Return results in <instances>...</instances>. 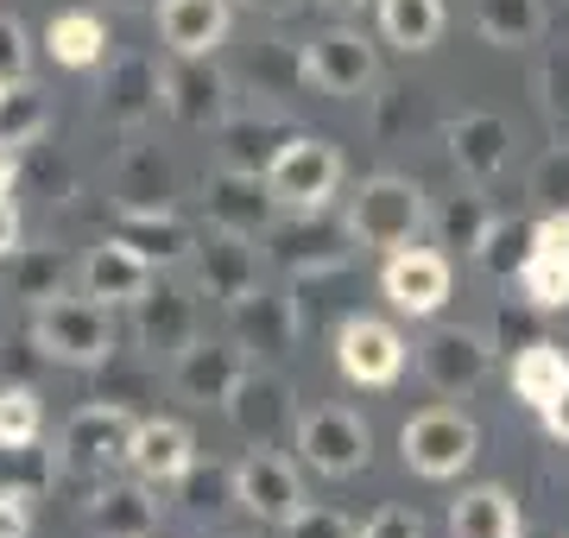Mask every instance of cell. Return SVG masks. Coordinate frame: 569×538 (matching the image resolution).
<instances>
[{
    "label": "cell",
    "instance_id": "52a82bcc",
    "mask_svg": "<svg viewBox=\"0 0 569 538\" xmlns=\"http://www.w3.org/2000/svg\"><path fill=\"white\" fill-rule=\"evenodd\" d=\"M253 368V355L234 342V336H197L190 349L171 355V393L183 406H228V393L241 387V373Z\"/></svg>",
    "mask_w": 569,
    "mask_h": 538
},
{
    "label": "cell",
    "instance_id": "7bdbcfd3",
    "mask_svg": "<svg viewBox=\"0 0 569 538\" xmlns=\"http://www.w3.org/2000/svg\"><path fill=\"white\" fill-rule=\"evenodd\" d=\"M361 538H425V526H418V514H406V507H380V514L361 526Z\"/></svg>",
    "mask_w": 569,
    "mask_h": 538
},
{
    "label": "cell",
    "instance_id": "ffe728a7",
    "mask_svg": "<svg viewBox=\"0 0 569 538\" xmlns=\"http://www.w3.org/2000/svg\"><path fill=\"white\" fill-rule=\"evenodd\" d=\"M77 279H82V291L102 298V305H140L146 291H152V279H159V267H152L133 241L108 235V241H96V248L82 253Z\"/></svg>",
    "mask_w": 569,
    "mask_h": 538
},
{
    "label": "cell",
    "instance_id": "74e56055",
    "mask_svg": "<svg viewBox=\"0 0 569 538\" xmlns=\"http://www.w3.org/2000/svg\"><path fill=\"white\" fill-rule=\"evenodd\" d=\"M519 286L538 311H569V260H557V253H531Z\"/></svg>",
    "mask_w": 569,
    "mask_h": 538
},
{
    "label": "cell",
    "instance_id": "e0dca14e",
    "mask_svg": "<svg viewBox=\"0 0 569 538\" xmlns=\"http://www.w3.org/2000/svg\"><path fill=\"white\" fill-rule=\"evenodd\" d=\"M336 368L355 387H392L406 373V336L392 330L387 317H348L336 330Z\"/></svg>",
    "mask_w": 569,
    "mask_h": 538
},
{
    "label": "cell",
    "instance_id": "836d02e7",
    "mask_svg": "<svg viewBox=\"0 0 569 538\" xmlns=\"http://www.w3.org/2000/svg\"><path fill=\"white\" fill-rule=\"evenodd\" d=\"M380 32L399 51H430L443 39V0H380Z\"/></svg>",
    "mask_w": 569,
    "mask_h": 538
},
{
    "label": "cell",
    "instance_id": "bcb514c9",
    "mask_svg": "<svg viewBox=\"0 0 569 538\" xmlns=\"http://www.w3.org/2000/svg\"><path fill=\"white\" fill-rule=\"evenodd\" d=\"M7 253H20V209L0 197V260H7Z\"/></svg>",
    "mask_w": 569,
    "mask_h": 538
},
{
    "label": "cell",
    "instance_id": "2e32d148",
    "mask_svg": "<svg viewBox=\"0 0 569 538\" xmlns=\"http://www.w3.org/2000/svg\"><path fill=\"white\" fill-rule=\"evenodd\" d=\"M380 77V63H373V44L361 32H348V26H329L317 39L305 44V83H317L323 96H367Z\"/></svg>",
    "mask_w": 569,
    "mask_h": 538
},
{
    "label": "cell",
    "instance_id": "f1b7e54d",
    "mask_svg": "<svg viewBox=\"0 0 569 538\" xmlns=\"http://www.w3.org/2000/svg\"><path fill=\"white\" fill-rule=\"evenodd\" d=\"M563 387H569V355L557 342H526V349L512 355V393L526 399V406L545 412Z\"/></svg>",
    "mask_w": 569,
    "mask_h": 538
},
{
    "label": "cell",
    "instance_id": "e575fe53",
    "mask_svg": "<svg viewBox=\"0 0 569 538\" xmlns=\"http://www.w3.org/2000/svg\"><path fill=\"white\" fill-rule=\"evenodd\" d=\"M44 127H51V102H44V89L26 77V83H7V96H0V140L13 146H32L44 140Z\"/></svg>",
    "mask_w": 569,
    "mask_h": 538
},
{
    "label": "cell",
    "instance_id": "d6986e66",
    "mask_svg": "<svg viewBox=\"0 0 569 538\" xmlns=\"http://www.w3.org/2000/svg\"><path fill=\"white\" fill-rule=\"evenodd\" d=\"M291 216H298V222H272V228H266L272 260H279L284 272H336V267H342L355 228L323 222V209H291Z\"/></svg>",
    "mask_w": 569,
    "mask_h": 538
},
{
    "label": "cell",
    "instance_id": "f907efd6",
    "mask_svg": "<svg viewBox=\"0 0 569 538\" xmlns=\"http://www.w3.org/2000/svg\"><path fill=\"white\" fill-rule=\"evenodd\" d=\"M323 7H361V0H323Z\"/></svg>",
    "mask_w": 569,
    "mask_h": 538
},
{
    "label": "cell",
    "instance_id": "f5cc1de1",
    "mask_svg": "<svg viewBox=\"0 0 569 538\" xmlns=\"http://www.w3.org/2000/svg\"><path fill=\"white\" fill-rule=\"evenodd\" d=\"M0 96H7V83H0Z\"/></svg>",
    "mask_w": 569,
    "mask_h": 538
},
{
    "label": "cell",
    "instance_id": "f6af8a7d",
    "mask_svg": "<svg viewBox=\"0 0 569 538\" xmlns=\"http://www.w3.org/2000/svg\"><path fill=\"white\" fill-rule=\"evenodd\" d=\"M32 532V500L20 488H0V538H26Z\"/></svg>",
    "mask_w": 569,
    "mask_h": 538
},
{
    "label": "cell",
    "instance_id": "83f0119b",
    "mask_svg": "<svg viewBox=\"0 0 569 538\" xmlns=\"http://www.w3.org/2000/svg\"><path fill=\"white\" fill-rule=\"evenodd\" d=\"M449 538H519V500L507 488H468L456 507H449Z\"/></svg>",
    "mask_w": 569,
    "mask_h": 538
},
{
    "label": "cell",
    "instance_id": "7402d4cb",
    "mask_svg": "<svg viewBox=\"0 0 569 538\" xmlns=\"http://www.w3.org/2000/svg\"><path fill=\"white\" fill-rule=\"evenodd\" d=\"M380 286H387L399 317H437L449 298V260L437 248H399V253H387Z\"/></svg>",
    "mask_w": 569,
    "mask_h": 538
},
{
    "label": "cell",
    "instance_id": "c3c4849f",
    "mask_svg": "<svg viewBox=\"0 0 569 538\" xmlns=\"http://www.w3.org/2000/svg\"><path fill=\"white\" fill-rule=\"evenodd\" d=\"M241 7H253V13H266V20H284V13H298L305 0H241Z\"/></svg>",
    "mask_w": 569,
    "mask_h": 538
},
{
    "label": "cell",
    "instance_id": "3957f363",
    "mask_svg": "<svg viewBox=\"0 0 569 538\" xmlns=\"http://www.w3.org/2000/svg\"><path fill=\"white\" fill-rule=\"evenodd\" d=\"M133 437H140L133 412H121V406H82L58 437V462L70 476H114L133 456Z\"/></svg>",
    "mask_w": 569,
    "mask_h": 538
},
{
    "label": "cell",
    "instance_id": "f35d334b",
    "mask_svg": "<svg viewBox=\"0 0 569 538\" xmlns=\"http://www.w3.org/2000/svg\"><path fill=\"white\" fill-rule=\"evenodd\" d=\"M526 190H531L545 209H569V140H557L545 159L531 166V185H526Z\"/></svg>",
    "mask_w": 569,
    "mask_h": 538
},
{
    "label": "cell",
    "instance_id": "60d3db41",
    "mask_svg": "<svg viewBox=\"0 0 569 538\" xmlns=\"http://www.w3.org/2000/svg\"><path fill=\"white\" fill-rule=\"evenodd\" d=\"M279 538H361V526L342 519L336 507H298V514L279 526Z\"/></svg>",
    "mask_w": 569,
    "mask_h": 538
},
{
    "label": "cell",
    "instance_id": "ab89813d",
    "mask_svg": "<svg viewBox=\"0 0 569 538\" xmlns=\"http://www.w3.org/2000/svg\"><path fill=\"white\" fill-rule=\"evenodd\" d=\"M178 488H183V500H190V514L197 519H216L228 500H234V476H222V469H209V476L203 469H190Z\"/></svg>",
    "mask_w": 569,
    "mask_h": 538
},
{
    "label": "cell",
    "instance_id": "484cf974",
    "mask_svg": "<svg viewBox=\"0 0 569 538\" xmlns=\"http://www.w3.org/2000/svg\"><path fill=\"white\" fill-rule=\"evenodd\" d=\"M89 526L102 538H152V526H159V500H152V481H108L96 488V500H89Z\"/></svg>",
    "mask_w": 569,
    "mask_h": 538
},
{
    "label": "cell",
    "instance_id": "8fae6325",
    "mask_svg": "<svg viewBox=\"0 0 569 538\" xmlns=\"http://www.w3.org/2000/svg\"><path fill=\"white\" fill-rule=\"evenodd\" d=\"M222 418L247 444H279L284 431H298V399H291V380L272 368H247L241 387L228 393Z\"/></svg>",
    "mask_w": 569,
    "mask_h": 538
},
{
    "label": "cell",
    "instance_id": "f546056e",
    "mask_svg": "<svg viewBox=\"0 0 569 538\" xmlns=\"http://www.w3.org/2000/svg\"><path fill=\"white\" fill-rule=\"evenodd\" d=\"M44 51L63 70H96V63H108V32L96 13H58V20L44 26Z\"/></svg>",
    "mask_w": 569,
    "mask_h": 538
},
{
    "label": "cell",
    "instance_id": "9a60e30c",
    "mask_svg": "<svg viewBox=\"0 0 569 538\" xmlns=\"http://www.w3.org/2000/svg\"><path fill=\"white\" fill-rule=\"evenodd\" d=\"M197 279L183 286V279H152V291H146L140 305H133V336H140L146 355H171L190 349L197 342Z\"/></svg>",
    "mask_w": 569,
    "mask_h": 538
},
{
    "label": "cell",
    "instance_id": "44dd1931",
    "mask_svg": "<svg viewBox=\"0 0 569 538\" xmlns=\"http://www.w3.org/2000/svg\"><path fill=\"white\" fill-rule=\"evenodd\" d=\"M443 146H449V159H456V171H462L468 185H493V178L512 166V127L500 121V114H488V108L456 114V121L443 127Z\"/></svg>",
    "mask_w": 569,
    "mask_h": 538
},
{
    "label": "cell",
    "instance_id": "5bb4252c",
    "mask_svg": "<svg viewBox=\"0 0 569 538\" xmlns=\"http://www.w3.org/2000/svg\"><path fill=\"white\" fill-rule=\"evenodd\" d=\"M190 279L203 298H247V291L260 286V241H247V235H228V228H209L197 235V248H190Z\"/></svg>",
    "mask_w": 569,
    "mask_h": 538
},
{
    "label": "cell",
    "instance_id": "603a6c76",
    "mask_svg": "<svg viewBox=\"0 0 569 538\" xmlns=\"http://www.w3.org/2000/svg\"><path fill=\"white\" fill-rule=\"evenodd\" d=\"M127 469L152 488H178L190 469H197V444H190V425L178 418H146L140 437H133V456H127Z\"/></svg>",
    "mask_w": 569,
    "mask_h": 538
},
{
    "label": "cell",
    "instance_id": "d4e9b609",
    "mask_svg": "<svg viewBox=\"0 0 569 538\" xmlns=\"http://www.w3.org/2000/svg\"><path fill=\"white\" fill-rule=\"evenodd\" d=\"M183 190V171L164 159L159 146H127L121 166H114V197H121V209H178L171 197Z\"/></svg>",
    "mask_w": 569,
    "mask_h": 538
},
{
    "label": "cell",
    "instance_id": "9c48e42d",
    "mask_svg": "<svg viewBox=\"0 0 569 538\" xmlns=\"http://www.w3.org/2000/svg\"><path fill=\"white\" fill-rule=\"evenodd\" d=\"M493 368V349L481 330H462V323H437V330L418 342V373H425L430 387L443 399H462L475 393Z\"/></svg>",
    "mask_w": 569,
    "mask_h": 538
},
{
    "label": "cell",
    "instance_id": "5b68a950",
    "mask_svg": "<svg viewBox=\"0 0 569 538\" xmlns=\"http://www.w3.org/2000/svg\"><path fill=\"white\" fill-rule=\"evenodd\" d=\"M266 185L284 209H323L342 185V152L317 133H291V140L266 159Z\"/></svg>",
    "mask_w": 569,
    "mask_h": 538
},
{
    "label": "cell",
    "instance_id": "1f68e13d",
    "mask_svg": "<svg viewBox=\"0 0 569 538\" xmlns=\"http://www.w3.org/2000/svg\"><path fill=\"white\" fill-rule=\"evenodd\" d=\"M531 248H538V222L493 216L488 235H481V248H475V260H481V272H493V279H512V272H526Z\"/></svg>",
    "mask_w": 569,
    "mask_h": 538
},
{
    "label": "cell",
    "instance_id": "ba28073f",
    "mask_svg": "<svg viewBox=\"0 0 569 538\" xmlns=\"http://www.w3.org/2000/svg\"><path fill=\"white\" fill-rule=\"evenodd\" d=\"M234 500H241L260 526H284V519L305 507V476H298V462H284L272 444H253V450L234 462Z\"/></svg>",
    "mask_w": 569,
    "mask_h": 538
},
{
    "label": "cell",
    "instance_id": "7a4b0ae2",
    "mask_svg": "<svg viewBox=\"0 0 569 538\" xmlns=\"http://www.w3.org/2000/svg\"><path fill=\"white\" fill-rule=\"evenodd\" d=\"M348 228H355V241L373 253H399V248H418V235L430 228V203L425 190L411 185V178H367L355 190V203H348Z\"/></svg>",
    "mask_w": 569,
    "mask_h": 538
},
{
    "label": "cell",
    "instance_id": "7c38bea8",
    "mask_svg": "<svg viewBox=\"0 0 569 538\" xmlns=\"http://www.w3.org/2000/svg\"><path fill=\"white\" fill-rule=\"evenodd\" d=\"M164 114L178 127H222L234 114V83L209 58H171L164 63Z\"/></svg>",
    "mask_w": 569,
    "mask_h": 538
},
{
    "label": "cell",
    "instance_id": "7dc6e473",
    "mask_svg": "<svg viewBox=\"0 0 569 538\" xmlns=\"http://www.w3.org/2000/svg\"><path fill=\"white\" fill-rule=\"evenodd\" d=\"M545 431L557 437V444H569V387H563V393H557V399L545 406Z\"/></svg>",
    "mask_w": 569,
    "mask_h": 538
},
{
    "label": "cell",
    "instance_id": "d590c367",
    "mask_svg": "<svg viewBox=\"0 0 569 538\" xmlns=\"http://www.w3.org/2000/svg\"><path fill=\"white\" fill-rule=\"evenodd\" d=\"M538 102L557 140H569V44H550L538 58Z\"/></svg>",
    "mask_w": 569,
    "mask_h": 538
},
{
    "label": "cell",
    "instance_id": "cb8c5ba5",
    "mask_svg": "<svg viewBox=\"0 0 569 538\" xmlns=\"http://www.w3.org/2000/svg\"><path fill=\"white\" fill-rule=\"evenodd\" d=\"M228 0H159V32L171 44V58H216V44L228 39Z\"/></svg>",
    "mask_w": 569,
    "mask_h": 538
},
{
    "label": "cell",
    "instance_id": "ee69618b",
    "mask_svg": "<svg viewBox=\"0 0 569 538\" xmlns=\"http://www.w3.org/2000/svg\"><path fill=\"white\" fill-rule=\"evenodd\" d=\"M531 253H557V260H569V209H545V216H538V248Z\"/></svg>",
    "mask_w": 569,
    "mask_h": 538
},
{
    "label": "cell",
    "instance_id": "6da1fadb",
    "mask_svg": "<svg viewBox=\"0 0 569 538\" xmlns=\"http://www.w3.org/2000/svg\"><path fill=\"white\" fill-rule=\"evenodd\" d=\"M114 305H102V298H70V291H58V298H44L39 311H32V342H39L51 361H63V368H102L108 355H114Z\"/></svg>",
    "mask_w": 569,
    "mask_h": 538
},
{
    "label": "cell",
    "instance_id": "8d00e7d4",
    "mask_svg": "<svg viewBox=\"0 0 569 538\" xmlns=\"http://www.w3.org/2000/svg\"><path fill=\"white\" fill-rule=\"evenodd\" d=\"M39 393L32 387H0V450H26L39 444Z\"/></svg>",
    "mask_w": 569,
    "mask_h": 538
},
{
    "label": "cell",
    "instance_id": "681fc988",
    "mask_svg": "<svg viewBox=\"0 0 569 538\" xmlns=\"http://www.w3.org/2000/svg\"><path fill=\"white\" fill-rule=\"evenodd\" d=\"M7 185H13V146L0 140V197H7Z\"/></svg>",
    "mask_w": 569,
    "mask_h": 538
},
{
    "label": "cell",
    "instance_id": "4316f807",
    "mask_svg": "<svg viewBox=\"0 0 569 538\" xmlns=\"http://www.w3.org/2000/svg\"><path fill=\"white\" fill-rule=\"evenodd\" d=\"M114 235L133 241L152 267H183L190 248H197V235L183 228L178 209H121V228H114Z\"/></svg>",
    "mask_w": 569,
    "mask_h": 538
},
{
    "label": "cell",
    "instance_id": "b9f144b4",
    "mask_svg": "<svg viewBox=\"0 0 569 538\" xmlns=\"http://www.w3.org/2000/svg\"><path fill=\"white\" fill-rule=\"evenodd\" d=\"M32 77V39L13 13H0V83H26Z\"/></svg>",
    "mask_w": 569,
    "mask_h": 538
},
{
    "label": "cell",
    "instance_id": "277c9868",
    "mask_svg": "<svg viewBox=\"0 0 569 538\" xmlns=\"http://www.w3.org/2000/svg\"><path fill=\"white\" fill-rule=\"evenodd\" d=\"M399 450H406V469H418L425 481H449L475 462L481 431H475V418L456 412V406H430V412H418L406 431H399Z\"/></svg>",
    "mask_w": 569,
    "mask_h": 538
},
{
    "label": "cell",
    "instance_id": "816d5d0a",
    "mask_svg": "<svg viewBox=\"0 0 569 538\" xmlns=\"http://www.w3.org/2000/svg\"><path fill=\"white\" fill-rule=\"evenodd\" d=\"M114 7H146V0H114Z\"/></svg>",
    "mask_w": 569,
    "mask_h": 538
},
{
    "label": "cell",
    "instance_id": "30bf717a",
    "mask_svg": "<svg viewBox=\"0 0 569 538\" xmlns=\"http://www.w3.org/2000/svg\"><path fill=\"white\" fill-rule=\"evenodd\" d=\"M272 209H284V203L272 197V185H266L260 171H241V166L209 171V185H203L209 228H228V235H247V241H266Z\"/></svg>",
    "mask_w": 569,
    "mask_h": 538
},
{
    "label": "cell",
    "instance_id": "ac0fdd59",
    "mask_svg": "<svg viewBox=\"0 0 569 538\" xmlns=\"http://www.w3.org/2000/svg\"><path fill=\"white\" fill-rule=\"evenodd\" d=\"M102 121L127 127V133H140L152 114H164V63L159 58H140V51H127V58L108 63L102 77Z\"/></svg>",
    "mask_w": 569,
    "mask_h": 538
},
{
    "label": "cell",
    "instance_id": "4dcf8cb0",
    "mask_svg": "<svg viewBox=\"0 0 569 538\" xmlns=\"http://www.w3.org/2000/svg\"><path fill=\"white\" fill-rule=\"evenodd\" d=\"M475 26L481 39L512 51V44H531L545 32V0H475Z\"/></svg>",
    "mask_w": 569,
    "mask_h": 538
},
{
    "label": "cell",
    "instance_id": "d6a6232c",
    "mask_svg": "<svg viewBox=\"0 0 569 538\" xmlns=\"http://www.w3.org/2000/svg\"><path fill=\"white\" fill-rule=\"evenodd\" d=\"M488 203L475 197V190H456V197H443V203L430 209V241L437 248H462V253H475L481 248V235H488Z\"/></svg>",
    "mask_w": 569,
    "mask_h": 538
},
{
    "label": "cell",
    "instance_id": "4fadbf2b",
    "mask_svg": "<svg viewBox=\"0 0 569 538\" xmlns=\"http://www.w3.org/2000/svg\"><path fill=\"white\" fill-rule=\"evenodd\" d=\"M228 336L253 361H284V355L298 349V305L279 286H253L247 298L228 305Z\"/></svg>",
    "mask_w": 569,
    "mask_h": 538
},
{
    "label": "cell",
    "instance_id": "8992f818",
    "mask_svg": "<svg viewBox=\"0 0 569 538\" xmlns=\"http://www.w3.org/2000/svg\"><path fill=\"white\" fill-rule=\"evenodd\" d=\"M298 456H305L317 476L329 481H348L367 469V456H373V431H367L361 412H348V406H317V412L298 418Z\"/></svg>",
    "mask_w": 569,
    "mask_h": 538
}]
</instances>
